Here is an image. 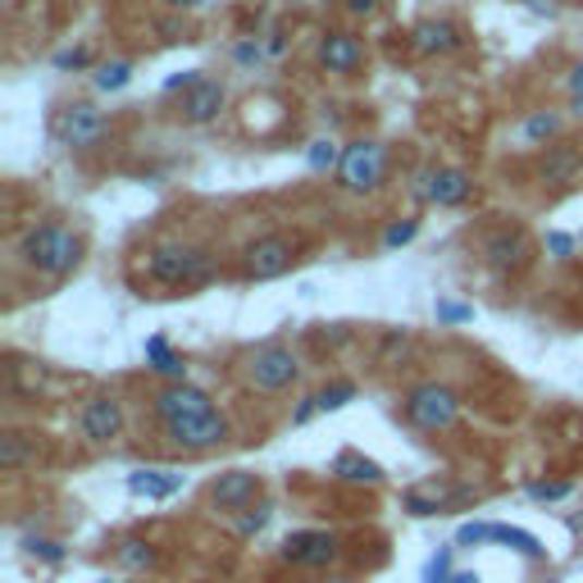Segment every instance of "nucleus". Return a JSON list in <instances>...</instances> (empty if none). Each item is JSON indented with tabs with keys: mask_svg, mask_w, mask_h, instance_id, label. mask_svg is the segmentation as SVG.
Listing matches in <instances>:
<instances>
[{
	"mask_svg": "<svg viewBox=\"0 0 583 583\" xmlns=\"http://www.w3.org/2000/svg\"><path fill=\"white\" fill-rule=\"evenodd\" d=\"M156 420H160L165 442L179 447V451H210V447H219L228 438L223 411L210 401V392L192 388L187 378L156 392Z\"/></svg>",
	"mask_w": 583,
	"mask_h": 583,
	"instance_id": "nucleus-1",
	"label": "nucleus"
},
{
	"mask_svg": "<svg viewBox=\"0 0 583 583\" xmlns=\"http://www.w3.org/2000/svg\"><path fill=\"white\" fill-rule=\"evenodd\" d=\"M19 256L41 278H69L83 260V238L73 233V228H64V223H37V228L23 233Z\"/></svg>",
	"mask_w": 583,
	"mask_h": 583,
	"instance_id": "nucleus-2",
	"label": "nucleus"
},
{
	"mask_svg": "<svg viewBox=\"0 0 583 583\" xmlns=\"http://www.w3.org/2000/svg\"><path fill=\"white\" fill-rule=\"evenodd\" d=\"M210 251L183 246V242H160L146 251V278L160 288H201L210 278Z\"/></svg>",
	"mask_w": 583,
	"mask_h": 583,
	"instance_id": "nucleus-3",
	"label": "nucleus"
},
{
	"mask_svg": "<svg viewBox=\"0 0 583 583\" xmlns=\"http://www.w3.org/2000/svg\"><path fill=\"white\" fill-rule=\"evenodd\" d=\"M456 415H461V397L442 384H424L405 397V420H411L420 434H442V428L456 424Z\"/></svg>",
	"mask_w": 583,
	"mask_h": 583,
	"instance_id": "nucleus-4",
	"label": "nucleus"
},
{
	"mask_svg": "<svg viewBox=\"0 0 583 583\" xmlns=\"http://www.w3.org/2000/svg\"><path fill=\"white\" fill-rule=\"evenodd\" d=\"M246 384L256 388V392H283L296 384V356H292V347L283 342H265L256 347V356L246 361Z\"/></svg>",
	"mask_w": 583,
	"mask_h": 583,
	"instance_id": "nucleus-5",
	"label": "nucleus"
},
{
	"mask_svg": "<svg viewBox=\"0 0 583 583\" xmlns=\"http://www.w3.org/2000/svg\"><path fill=\"white\" fill-rule=\"evenodd\" d=\"M384 165H388V150L378 142H351L342 150V165H338V179L347 192H374L384 183Z\"/></svg>",
	"mask_w": 583,
	"mask_h": 583,
	"instance_id": "nucleus-6",
	"label": "nucleus"
},
{
	"mask_svg": "<svg viewBox=\"0 0 583 583\" xmlns=\"http://www.w3.org/2000/svg\"><path fill=\"white\" fill-rule=\"evenodd\" d=\"M292 265H296V246H292V238H283V233L256 238V242L246 246V256H242L246 278H256V283H265V278H278V274H288Z\"/></svg>",
	"mask_w": 583,
	"mask_h": 583,
	"instance_id": "nucleus-7",
	"label": "nucleus"
},
{
	"mask_svg": "<svg viewBox=\"0 0 583 583\" xmlns=\"http://www.w3.org/2000/svg\"><path fill=\"white\" fill-rule=\"evenodd\" d=\"M78 434L92 442V447H106V442H114L119 434H123V405L114 401V397H92V401H83V411H78Z\"/></svg>",
	"mask_w": 583,
	"mask_h": 583,
	"instance_id": "nucleus-8",
	"label": "nucleus"
},
{
	"mask_svg": "<svg viewBox=\"0 0 583 583\" xmlns=\"http://www.w3.org/2000/svg\"><path fill=\"white\" fill-rule=\"evenodd\" d=\"M106 133H110V119L100 114L96 106H87V100H78V106H69V110L60 114V142L73 146V150L96 146Z\"/></svg>",
	"mask_w": 583,
	"mask_h": 583,
	"instance_id": "nucleus-9",
	"label": "nucleus"
},
{
	"mask_svg": "<svg viewBox=\"0 0 583 583\" xmlns=\"http://www.w3.org/2000/svg\"><path fill=\"white\" fill-rule=\"evenodd\" d=\"M338 556V538L324 534V529H301L283 543V561L288 566H301V570H319Z\"/></svg>",
	"mask_w": 583,
	"mask_h": 583,
	"instance_id": "nucleus-10",
	"label": "nucleus"
},
{
	"mask_svg": "<svg viewBox=\"0 0 583 583\" xmlns=\"http://www.w3.org/2000/svg\"><path fill=\"white\" fill-rule=\"evenodd\" d=\"M256 493H260V478L251 470H228L210 484V501L219 511H246V506L256 501Z\"/></svg>",
	"mask_w": 583,
	"mask_h": 583,
	"instance_id": "nucleus-11",
	"label": "nucleus"
},
{
	"mask_svg": "<svg viewBox=\"0 0 583 583\" xmlns=\"http://www.w3.org/2000/svg\"><path fill=\"white\" fill-rule=\"evenodd\" d=\"M319 64L328 73H356L365 64V41L356 33H324L319 41Z\"/></svg>",
	"mask_w": 583,
	"mask_h": 583,
	"instance_id": "nucleus-12",
	"label": "nucleus"
},
{
	"mask_svg": "<svg viewBox=\"0 0 583 583\" xmlns=\"http://www.w3.org/2000/svg\"><path fill=\"white\" fill-rule=\"evenodd\" d=\"M219 110H223V83L201 73V78L183 92V110H179V114H183L187 123H210V119H219Z\"/></svg>",
	"mask_w": 583,
	"mask_h": 583,
	"instance_id": "nucleus-13",
	"label": "nucleus"
},
{
	"mask_svg": "<svg viewBox=\"0 0 583 583\" xmlns=\"http://www.w3.org/2000/svg\"><path fill=\"white\" fill-rule=\"evenodd\" d=\"M461 543H511L524 556H534V561L543 556V543L534 534H524V529H506V524H465L461 529Z\"/></svg>",
	"mask_w": 583,
	"mask_h": 583,
	"instance_id": "nucleus-14",
	"label": "nucleus"
},
{
	"mask_svg": "<svg viewBox=\"0 0 583 583\" xmlns=\"http://www.w3.org/2000/svg\"><path fill=\"white\" fill-rule=\"evenodd\" d=\"M583 169V150L579 146H547V156L538 165V179L547 187H570Z\"/></svg>",
	"mask_w": 583,
	"mask_h": 583,
	"instance_id": "nucleus-15",
	"label": "nucleus"
},
{
	"mask_svg": "<svg viewBox=\"0 0 583 583\" xmlns=\"http://www.w3.org/2000/svg\"><path fill=\"white\" fill-rule=\"evenodd\" d=\"M428 201L434 206H461V201H470L474 183H470V173L465 169H434L428 173Z\"/></svg>",
	"mask_w": 583,
	"mask_h": 583,
	"instance_id": "nucleus-16",
	"label": "nucleus"
},
{
	"mask_svg": "<svg viewBox=\"0 0 583 583\" xmlns=\"http://www.w3.org/2000/svg\"><path fill=\"white\" fill-rule=\"evenodd\" d=\"M456 46H461V28L447 19H424L415 28V50H424V56H447Z\"/></svg>",
	"mask_w": 583,
	"mask_h": 583,
	"instance_id": "nucleus-17",
	"label": "nucleus"
},
{
	"mask_svg": "<svg viewBox=\"0 0 583 583\" xmlns=\"http://www.w3.org/2000/svg\"><path fill=\"white\" fill-rule=\"evenodd\" d=\"M129 488L146 501H165L183 488V474H169V470H133L129 474Z\"/></svg>",
	"mask_w": 583,
	"mask_h": 583,
	"instance_id": "nucleus-18",
	"label": "nucleus"
},
{
	"mask_svg": "<svg viewBox=\"0 0 583 583\" xmlns=\"http://www.w3.org/2000/svg\"><path fill=\"white\" fill-rule=\"evenodd\" d=\"M484 256H488L493 269H511V265H520V256H524V238L511 233V228H497V233L484 242Z\"/></svg>",
	"mask_w": 583,
	"mask_h": 583,
	"instance_id": "nucleus-19",
	"label": "nucleus"
},
{
	"mask_svg": "<svg viewBox=\"0 0 583 583\" xmlns=\"http://www.w3.org/2000/svg\"><path fill=\"white\" fill-rule=\"evenodd\" d=\"M333 474L347 478V484H378V478H384V470H378L374 461H365V456H356V451H342L333 461Z\"/></svg>",
	"mask_w": 583,
	"mask_h": 583,
	"instance_id": "nucleus-20",
	"label": "nucleus"
},
{
	"mask_svg": "<svg viewBox=\"0 0 583 583\" xmlns=\"http://www.w3.org/2000/svg\"><path fill=\"white\" fill-rule=\"evenodd\" d=\"M146 361L156 365L165 378H173V384H183V369H187V365H183V356H173V347H169L160 333L146 338Z\"/></svg>",
	"mask_w": 583,
	"mask_h": 583,
	"instance_id": "nucleus-21",
	"label": "nucleus"
},
{
	"mask_svg": "<svg viewBox=\"0 0 583 583\" xmlns=\"http://www.w3.org/2000/svg\"><path fill=\"white\" fill-rule=\"evenodd\" d=\"M28 461H33V438L28 434H5V438H0V470L19 474Z\"/></svg>",
	"mask_w": 583,
	"mask_h": 583,
	"instance_id": "nucleus-22",
	"label": "nucleus"
},
{
	"mask_svg": "<svg viewBox=\"0 0 583 583\" xmlns=\"http://www.w3.org/2000/svg\"><path fill=\"white\" fill-rule=\"evenodd\" d=\"M306 165H311L315 173H324V169H338V165H342V150H338V142H328V137L311 142V150H306Z\"/></svg>",
	"mask_w": 583,
	"mask_h": 583,
	"instance_id": "nucleus-23",
	"label": "nucleus"
},
{
	"mask_svg": "<svg viewBox=\"0 0 583 583\" xmlns=\"http://www.w3.org/2000/svg\"><path fill=\"white\" fill-rule=\"evenodd\" d=\"M119 561L129 570H150V566H156V547L129 538V543H119Z\"/></svg>",
	"mask_w": 583,
	"mask_h": 583,
	"instance_id": "nucleus-24",
	"label": "nucleus"
},
{
	"mask_svg": "<svg viewBox=\"0 0 583 583\" xmlns=\"http://www.w3.org/2000/svg\"><path fill=\"white\" fill-rule=\"evenodd\" d=\"M129 78H133V64H123V60H114V64H106V69H96V87H100V92L129 87Z\"/></svg>",
	"mask_w": 583,
	"mask_h": 583,
	"instance_id": "nucleus-25",
	"label": "nucleus"
},
{
	"mask_svg": "<svg viewBox=\"0 0 583 583\" xmlns=\"http://www.w3.org/2000/svg\"><path fill=\"white\" fill-rule=\"evenodd\" d=\"M315 401H319V411H342L347 401H356V384H333V388L315 392Z\"/></svg>",
	"mask_w": 583,
	"mask_h": 583,
	"instance_id": "nucleus-26",
	"label": "nucleus"
},
{
	"mask_svg": "<svg viewBox=\"0 0 583 583\" xmlns=\"http://www.w3.org/2000/svg\"><path fill=\"white\" fill-rule=\"evenodd\" d=\"M561 133V114H534L524 123V137L529 142H543V137H556Z\"/></svg>",
	"mask_w": 583,
	"mask_h": 583,
	"instance_id": "nucleus-27",
	"label": "nucleus"
},
{
	"mask_svg": "<svg viewBox=\"0 0 583 583\" xmlns=\"http://www.w3.org/2000/svg\"><path fill=\"white\" fill-rule=\"evenodd\" d=\"M415 233H420V223H415V219L392 223L388 233H384V246H388V251H397V246H405V242H415Z\"/></svg>",
	"mask_w": 583,
	"mask_h": 583,
	"instance_id": "nucleus-28",
	"label": "nucleus"
},
{
	"mask_svg": "<svg viewBox=\"0 0 583 583\" xmlns=\"http://www.w3.org/2000/svg\"><path fill=\"white\" fill-rule=\"evenodd\" d=\"M28 547H33V556H41V561H50V566L64 561V547L50 543V538H28Z\"/></svg>",
	"mask_w": 583,
	"mask_h": 583,
	"instance_id": "nucleus-29",
	"label": "nucleus"
},
{
	"mask_svg": "<svg viewBox=\"0 0 583 583\" xmlns=\"http://www.w3.org/2000/svg\"><path fill=\"white\" fill-rule=\"evenodd\" d=\"M547 251L556 260H574V238L570 233H547Z\"/></svg>",
	"mask_w": 583,
	"mask_h": 583,
	"instance_id": "nucleus-30",
	"label": "nucleus"
},
{
	"mask_svg": "<svg viewBox=\"0 0 583 583\" xmlns=\"http://www.w3.org/2000/svg\"><path fill=\"white\" fill-rule=\"evenodd\" d=\"M529 497L534 501H561V497H570V484H529Z\"/></svg>",
	"mask_w": 583,
	"mask_h": 583,
	"instance_id": "nucleus-31",
	"label": "nucleus"
},
{
	"mask_svg": "<svg viewBox=\"0 0 583 583\" xmlns=\"http://www.w3.org/2000/svg\"><path fill=\"white\" fill-rule=\"evenodd\" d=\"M92 64V50L83 46V50H60L56 56V69H87Z\"/></svg>",
	"mask_w": 583,
	"mask_h": 583,
	"instance_id": "nucleus-32",
	"label": "nucleus"
},
{
	"mask_svg": "<svg viewBox=\"0 0 583 583\" xmlns=\"http://www.w3.org/2000/svg\"><path fill=\"white\" fill-rule=\"evenodd\" d=\"M438 319H447V324H465V319H474V311H470V306H456V301H438Z\"/></svg>",
	"mask_w": 583,
	"mask_h": 583,
	"instance_id": "nucleus-33",
	"label": "nucleus"
},
{
	"mask_svg": "<svg viewBox=\"0 0 583 583\" xmlns=\"http://www.w3.org/2000/svg\"><path fill=\"white\" fill-rule=\"evenodd\" d=\"M265 524H269V511H265V506H260L256 515H242V524H238V529H242V534H260Z\"/></svg>",
	"mask_w": 583,
	"mask_h": 583,
	"instance_id": "nucleus-34",
	"label": "nucleus"
},
{
	"mask_svg": "<svg viewBox=\"0 0 583 583\" xmlns=\"http://www.w3.org/2000/svg\"><path fill=\"white\" fill-rule=\"evenodd\" d=\"M405 506H411V515H434V511H438V506L428 501V497H420V493H411V497H405Z\"/></svg>",
	"mask_w": 583,
	"mask_h": 583,
	"instance_id": "nucleus-35",
	"label": "nucleus"
},
{
	"mask_svg": "<svg viewBox=\"0 0 583 583\" xmlns=\"http://www.w3.org/2000/svg\"><path fill=\"white\" fill-rule=\"evenodd\" d=\"M342 5L351 10V14H361V19H369L378 5H384V0H342Z\"/></svg>",
	"mask_w": 583,
	"mask_h": 583,
	"instance_id": "nucleus-36",
	"label": "nucleus"
},
{
	"mask_svg": "<svg viewBox=\"0 0 583 583\" xmlns=\"http://www.w3.org/2000/svg\"><path fill=\"white\" fill-rule=\"evenodd\" d=\"M315 411H319V401H315V397H311V401H301V405H296V415H292V424H306Z\"/></svg>",
	"mask_w": 583,
	"mask_h": 583,
	"instance_id": "nucleus-37",
	"label": "nucleus"
},
{
	"mask_svg": "<svg viewBox=\"0 0 583 583\" xmlns=\"http://www.w3.org/2000/svg\"><path fill=\"white\" fill-rule=\"evenodd\" d=\"M165 5H169V10H206L210 0H165Z\"/></svg>",
	"mask_w": 583,
	"mask_h": 583,
	"instance_id": "nucleus-38",
	"label": "nucleus"
},
{
	"mask_svg": "<svg viewBox=\"0 0 583 583\" xmlns=\"http://www.w3.org/2000/svg\"><path fill=\"white\" fill-rule=\"evenodd\" d=\"M256 56H260V50L251 46V41H242V46H238V60H256Z\"/></svg>",
	"mask_w": 583,
	"mask_h": 583,
	"instance_id": "nucleus-39",
	"label": "nucleus"
},
{
	"mask_svg": "<svg viewBox=\"0 0 583 583\" xmlns=\"http://www.w3.org/2000/svg\"><path fill=\"white\" fill-rule=\"evenodd\" d=\"M570 87H574V92H583V64L570 73Z\"/></svg>",
	"mask_w": 583,
	"mask_h": 583,
	"instance_id": "nucleus-40",
	"label": "nucleus"
},
{
	"mask_svg": "<svg viewBox=\"0 0 583 583\" xmlns=\"http://www.w3.org/2000/svg\"><path fill=\"white\" fill-rule=\"evenodd\" d=\"M574 110H579V114H583V92H574Z\"/></svg>",
	"mask_w": 583,
	"mask_h": 583,
	"instance_id": "nucleus-41",
	"label": "nucleus"
},
{
	"mask_svg": "<svg viewBox=\"0 0 583 583\" xmlns=\"http://www.w3.org/2000/svg\"><path fill=\"white\" fill-rule=\"evenodd\" d=\"M456 583H474V579H456Z\"/></svg>",
	"mask_w": 583,
	"mask_h": 583,
	"instance_id": "nucleus-42",
	"label": "nucleus"
},
{
	"mask_svg": "<svg viewBox=\"0 0 583 583\" xmlns=\"http://www.w3.org/2000/svg\"><path fill=\"white\" fill-rule=\"evenodd\" d=\"M106 583H110V579H106Z\"/></svg>",
	"mask_w": 583,
	"mask_h": 583,
	"instance_id": "nucleus-43",
	"label": "nucleus"
}]
</instances>
